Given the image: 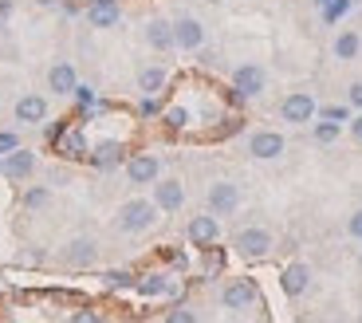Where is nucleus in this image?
I'll return each instance as SVG.
<instances>
[{
  "label": "nucleus",
  "mask_w": 362,
  "mask_h": 323,
  "mask_svg": "<svg viewBox=\"0 0 362 323\" xmlns=\"http://www.w3.org/2000/svg\"><path fill=\"white\" fill-rule=\"evenodd\" d=\"M158 221V205H154V198H130V201H122V209H118V217H115V225H118V233H146L150 225Z\"/></svg>",
  "instance_id": "1"
},
{
  "label": "nucleus",
  "mask_w": 362,
  "mask_h": 323,
  "mask_svg": "<svg viewBox=\"0 0 362 323\" xmlns=\"http://www.w3.org/2000/svg\"><path fill=\"white\" fill-rule=\"evenodd\" d=\"M264 87H268V72H264L260 63H240V67H233L236 99H260Z\"/></svg>",
  "instance_id": "2"
},
{
  "label": "nucleus",
  "mask_w": 362,
  "mask_h": 323,
  "mask_svg": "<svg viewBox=\"0 0 362 323\" xmlns=\"http://www.w3.org/2000/svg\"><path fill=\"white\" fill-rule=\"evenodd\" d=\"M233 249L245 256V261H264L272 252V233L264 229V225H248V229H240L233 241Z\"/></svg>",
  "instance_id": "3"
},
{
  "label": "nucleus",
  "mask_w": 362,
  "mask_h": 323,
  "mask_svg": "<svg viewBox=\"0 0 362 323\" xmlns=\"http://www.w3.org/2000/svg\"><path fill=\"white\" fill-rule=\"evenodd\" d=\"M256 300H260V288H256V280L240 276V280H228L225 288H221V304L228 307V312H245V307H252Z\"/></svg>",
  "instance_id": "4"
},
{
  "label": "nucleus",
  "mask_w": 362,
  "mask_h": 323,
  "mask_svg": "<svg viewBox=\"0 0 362 323\" xmlns=\"http://www.w3.org/2000/svg\"><path fill=\"white\" fill-rule=\"evenodd\" d=\"M284 150H288V138L280 130H252L248 135V154L256 162H276V158H284Z\"/></svg>",
  "instance_id": "5"
},
{
  "label": "nucleus",
  "mask_w": 362,
  "mask_h": 323,
  "mask_svg": "<svg viewBox=\"0 0 362 323\" xmlns=\"http://www.w3.org/2000/svg\"><path fill=\"white\" fill-rule=\"evenodd\" d=\"M36 166H40V158H36V150H28V146H16L12 154L0 158V174L8 181H28L36 174Z\"/></svg>",
  "instance_id": "6"
},
{
  "label": "nucleus",
  "mask_w": 362,
  "mask_h": 323,
  "mask_svg": "<svg viewBox=\"0 0 362 323\" xmlns=\"http://www.w3.org/2000/svg\"><path fill=\"white\" fill-rule=\"evenodd\" d=\"M315 99H311L308 91H291V95H284L280 99V118L284 123H296V126H303V123H311L315 118Z\"/></svg>",
  "instance_id": "7"
},
{
  "label": "nucleus",
  "mask_w": 362,
  "mask_h": 323,
  "mask_svg": "<svg viewBox=\"0 0 362 323\" xmlns=\"http://www.w3.org/2000/svg\"><path fill=\"white\" fill-rule=\"evenodd\" d=\"M173 44H177V52H201L205 47V24L197 16H177L173 20Z\"/></svg>",
  "instance_id": "8"
},
{
  "label": "nucleus",
  "mask_w": 362,
  "mask_h": 323,
  "mask_svg": "<svg viewBox=\"0 0 362 323\" xmlns=\"http://www.w3.org/2000/svg\"><path fill=\"white\" fill-rule=\"evenodd\" d=\"M205 201H209V213L213 217H233L236 209H240V189H236L233 181H213Z\"/></svg>",
  "instance_id": "9"
},
{
  "label": "nucleus",
  "mask_w": 362,
  "mask_h": 323,
  "mask_svg": "<svg viewBox=\"0 0 362 323\" xmlns=\"http://www.w3.org/2000/svg\"><path fill=\"white\" fill-rule=\"evenodd\" d=\"M75 87H79V72H75V63L55 60L52 67H47V91H52V95H59V99H71Z\"/></svg>",
  "instance_id": "10"
},
{
  "label": "nucleus",
  "mask_w": 362,
  "mask_h": 323,
  "mask_svg": "<svg viewBox=\"0 0 362 323\" xmlns=\"http://www.w3.org/2000/svg\"><path fill=\"white\" fill-rule=\"evenodd\" d=\"M127 178L134 181V186H154V181L162 178V158H158V154H130Z\"/></svg>",
  "instance_id": "11"
},
{
  "label": "nucleus",
  "mask_w": 362,
  "mask_h": 323,
  "mask_svg": "<svg viewBox=\"0 0 362 323\" xmlns=\"http://www.w3.org/2000/svg\"><path fill=\"white\" fill-rule=\"evenodd\" d=\"M185 237H189V244H197V249H209V244L221 241V221L213 213H197L185 225Z\"/></svg>",
  "instance_id": "12"
},
{
  "label": "nucleus",
  "mask_w": 362,
  "mask_h": 323,
  "mask_svg": "<svg viewBox=\"0 0 362 323\" xmlns=\"http://www.w3.org/2000/svg\"><path fill=\"white\" fill-rule=\"evenodd\" d=\"M47 99L44 95H36V91H28V95H20L16 99V107H12V118H16L20 126H40L47 118Z\"/></svg>",
  "instance_id": "13"
},
{
  "label": "nucleus",
  "mask_w": 362,
  "mask_h": 323,
  "mask_svg": "<svg viewBox=\"0 0 362 323\" xmlns=\"http://www.w3.org/2000/svg\"><path fill=\"white\" fill-rule=\"evenodd\" d=\"M154 205H158V213H177L185 205V186L177 178H158L154 181Z\"/></svg>",
  "instance_id": "14"
},
{
  "label": "nucleus",
  "mask_w": 362,
  "mask_h": 323,
  "mask_svg": "<svg viewBox=\"0 0 362 323\" xmlns=\"http://www.w3.org/2000/svg\"><path fill=\"white\" fill-rule=\"evenodd\" d=\"M280 288H284V296L288 300H299L311 288V268L303 261H291L288 268L280 272Z\"/></svg>",
  "instance_id": "15"
},
{
  "label": "nucleus",
  "mask_w": 362,
  "mask_h": 323,
  "mask_svg": "<svg viewBox=\"0 0 362 323\" xmlns=\"http://www.w3.org/2000/svg\"><path fill=\"white\" fill-rule=\"evenodd\" d=\"M95 261H99V244L90 241V237H75V241L64 249V264H67V268H90Z\"/></svg>",
  "instance_id": "16"
},
{
  "label": "nucleus",
  "mask_w": 362,
  "mask_h": 323,
  "mask_svg": "<svg viewBox=\"0 0 362 323\" xmlns=\"http://www.w3.org/2000/svg\"><path fill=\"white\" fill-rule=\"evenodd\" d=\"M142 36H146V44L154 47V52H173V20H165V16H154V20H146V28H142Z\"/></svg>",
  "instance_id": "17"
},
{
  "label": "nucleus",
  "mask_w": 362,
  "mask_h": 323,
  "mask_svg": "<svg viewBox=\"0 0 362 323\" xmlns=\"http://www.w3.org/2000/svg\"><path fill=\"white\" fill-rule=\"evenodd\" d=\"M118 20H122L118 0H90L87 4V24L90 28H115Z\"/></svg>",
  "instance_id": "18"
},
{
  "label": "nucleus",
  "mask_w": 362,
  "mask_h": 323,
  "mask_svg": "<svg viewBox=\"0 0 362 323\" xmlns=\"http://www.w3.org/2000/svg\"><path fill=\"white\" fill-rule=\"evenodd\" d=\"M165 83H170V72H165L162 63H146L142 72H138V91H142V95H150V99H154V95H162Z\"/></svg>",
  "instance_id": "19"
},
{
  "label": "nucleus",
  "mask_w": 362,
  "mask_h": 323,
  "mask_svg": "<svg viewBox=\"0 0 362 323\" xmlns=\"http://www.w3.org/2000/svg\"><path fill=\"white\" fill-rule=\"evenodd\" d=\"M331 52H335L339 63L358 60V55H362V36L354 32V28H346V32H339V36H335V47H331Z\"/></svg>",
  "instance_id": "20"
},
{
  "label": "nucleus",
  "mask_w": 362,
  "mask_h": 323,
  "mask_svg": "<svg viewBox=\"0 0 362 323\" xmlns=\"http://www.w3.org/2000/svg\"><path fill=\"white\" fill-rule=\"evenodd\" d=\"M90 162H95L99 170H115L118 162H122V142H99L90 150Z\"/></svg>",
  "instance_id": "21"
},
{
  "label": "nucleus",
  "mask_w": 362,
  "mask_h": 323,
  "mask_svg": "<svg viewBox=\"0 0 362 323\" xmlns=\"http://www.w3.org/2000/svg\"><path fill=\"white\" fill-rule=\"evenodd\" d=\"M134 288L138 292H142V296H165V292H170V276H165V272H150V276H142V280H134Z\"/></svg>",
  "instance_id": "22"
},
{
  "label": "nucleus",
  "mask_w": 362,
  "mask_h": 323,
  "mask_svg": "<svg viewBox=\"0 0 362 323\" xmlns=\"http://www.w3.org/2000/svg\"><path fill=\"white\" fill-rule=\"evenodd\" d=\"M47 201H52V189H47V186H32V189H24L20 205H24V209H44Z\"/></svg>",
  "instance_id": "23"
},
{
  "label": "nucleus",
  "mask_w": 362,
  "mask_h": 323,
  "mask_svg": "<svg viewBox=\"0 0 362 323\" xmlns=\"http://www.w3.org/2000/svg\"><path fill=\"white\" fill-rule=\"evenodd\" d=\"M339 138V123H331V118H323V123H315V142L327 146V142H335Z\"/></svg>",
  "instance_id": "24"
},
{
  "label": "nucleus",
  "mask_w": 362,
  "mask_h": 323,
  "mask_svg": "<svg viewBox=\"0 0 362 323\" xmlns=\"http://www.w3.org/2000/svg\"><path fill=\"white\" fill-rule=\"evenodd\" d=\"M185 123H189V110H185V107H170V110H165V126H170V130H181Z\"/></svg>",
  "instance_id": "25"
},
{
  "label": "nucleus",
  "mask_w": 362,
  "mask_h": 323,
  "mask_svg": "<svg viewBox=\"0 0 362 323\" xmlns=\"http://www.w3.org/2000/svg\"><path fill=\"white\" fill-rule=\"evenodd\" d=\"M107 288H134V276H130V272H107Z\"/></svg>",
  "instance_id": "26"
},
{
  "label": "nucleus",
  "mask_w": 362,
  "mask_h": 323,
  "mask_svg": "<svg viewBox=\"0 0 362 323\" xmlns=\"http://www.w3.org/2000/svg\"><path fill=\"white\" fill-rule=\"evenodd\" d=\"M20 146V135L16 130H0V158H4V154H12Z\"/></svg>",
  "instance_id": "27"
},
{
  "label": "nucleus",
  "mask_w": 362,
  "mask_h": 323,
  "mask_svg": "<svg viewBox=\"0 0 362 323\" xmlns=\"http://www.w3.org/2000/svg\"><path fill=\"white\" fill-rule=\"evenodd\" d=\"M165 323H197V312H189V307H173V312L165 315Z\"/></svg>",
  "instance_id": "28"
},
{
  "label": "nucleus",
  "mask_w": 362,
  "mask_h": 323,
  "mask_svg": "<svg viewBox=\"0 0 362 323\" xmlns=\"http://www.w3.org/2000/svg\"><path fill=\"white\" fill-rule=\"evenodd\" d=\"M346 107L362 110V83H351V87H346Z\"/></svg>",
  "instance_id": "29"
},
{
  "label": "nucleus",
  "mask_w": 362,
  "mask_h": 323,
  "mask_svg": "<svg viewBox=\"0 0 362 323\" xmlns=\"http://www.w3.org/2000/svg\"><path fill=\"white\" fill-rule=\"evenodd\" d=\"M64 150H71V154H87V142H83V135H79V130H71V135H67Z\"/></svg>",
  "instance_id": "30"
},
{
  "label": "nucleus",
  "mask_w": 362,
  "mask_h": 323,
  "mask_svg": "<svg viewBox=\"0 0 362 323\" xmlns=\"http://www.w3.org/2000/svg\"><path fill=\"white\" fill-rule=\"evenodd\" d=\"M346 229H351V237H354V241H362V209H354V213H351Z\"/></svg>",
  "instance_id": "31"
},
{
  "label": "nucleus",
  "mask_w": 362,
  "mask_h": 323,
  "mask_svg": "<svg viewBox=\"0 0 362 323\" xmlns=\"http://www.w3.org/2000/svg\"><path fill=\"white\" fill-rule=\"evenodd\" d=\"M71 323H103L99 312H90V307H79V312L71 315Z\"/></svg>",
  "instance_id": "32"
},
{
  "label": "nucleus",
  "mask_w": 362,
  "mask_h": 323,
  "mask_svg": "<svg viewBox=\"0 0 362 323\" xmlns=\"http://www.w3.org/2000/svg\"><path fill=\"white\" fill-rule=\"evenodd\" d=\"M346 110H351V107H323V118H331V123H343Z\"/></svg>",
  "instance_id": "33"
},
{
  "label": "nucleus",
  "mask_w": 362,
  "mask_h": 323,
  "mask_svg": "<svg viewBox=\"0 0 362 323\" xmlns=\"http://www.w3.org/2000/svg\"><path fill=\"white\" fill-rule=\"evenodd\" d=\"M351 138H354V142H362V110L351 118Z\"/></svg>",
  "instance_id": "34"
},
{
  "label": "nucleus",
  "mask_w": 362,
  "mask_h": 323,
  "mask_svg": "<svg viewBox=\"0 0 362 323\" xmlns=\"http://www.w3.org/2000/svg\"><path fill=\"white\" fill-rule=\"evenodd\" d=\"M8 16H12V0H0V28L8 24Z\"/></svg>",
  "instance_id": "35"
},
{
  "label": "nucleus",
  "mask_w": 362,
  "mask_h": 323,
  "mask_svg": "<svg viewBox=\"0 0 362 323\" xmlns=\"http://www.w3.org/2000/svg\"><path fill=\"white\" fill-rule=\"evenodd\" d=\"M319 4H323V8H331V4H335V0H319Z\"/></svg>",
  "instance_id": "36"
},
{
  "label": "nucleus",
  "mask_w": 362,
  "mask_h": 323,
  "mask_svg": "<svg viewBox=\"0 0 362 323\" xmlns=\"http://www.w3.org/2000/svg\"><path fill=\"white\" fill-rule=\"evenodd\" d=\"M358 323H362V312H358Z\"/></svg>",
  "instance_id": "37"
},
{
  "label": "nucleus",
  "mask_w": 362,
  "mask_h": 323,
  "mask_svg": "<svg viewBox=\"0 0 362 323\" xmlns=\"http://www.w3.org/2000/svg\"><path fill=\"white\" fill-rule=\"evenodd\" d=\"M358 264H362V256H358Z\"/></svg>",
  "instance_id": "38"
}]
</instances>
